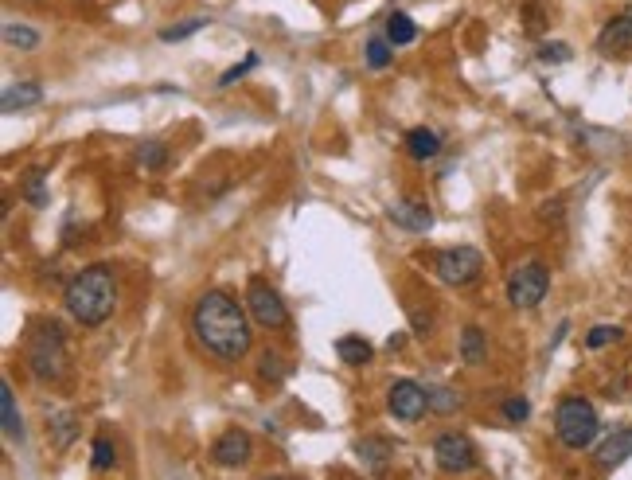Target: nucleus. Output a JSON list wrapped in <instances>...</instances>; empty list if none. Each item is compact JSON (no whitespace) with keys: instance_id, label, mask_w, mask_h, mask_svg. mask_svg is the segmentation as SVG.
Here are the masks:
<instances>
[{"instance_id":"obj_1","label":"nucleus","mask_w":632,"mask_h":480,"mask_svg":"<svg viewBox=\"0 0 632 480\" xmlns=\"http://www.w3.org/2000/svg\"><path fill=\"white\" fill-rule=\"evenodd\" d=\"M246 313L250 309H242L231 293L207 289L196 301V309H192V332H196L199 348L207 356H215V360L238 363L250 352V340H254Z\"/></svg>"},{"instance_id":"obj_2","label":"nucleus","mask_w":632,"mask_h":480,"mask_svg":"<svg viewBox=\"0 0 632 480\" xmlns=\"http://www.w3.org/2000/svg\"><path fill=\"white\" fill-rule=\"evenodd\" d=\"M63 305L67 313L79 320L82 328H98L106 324L114 305H118V281L110 266H90L75 278L67 281V293H63Z\"/></svg>"},{"instance_id":"obj_3","label":"nucleus","mask_w":632,"mask_h":480,"mask_svg":"<svg viewBox=\"0 0 632 480\" xmlns=\"http://www.w3.org/2000/svg\"><path fill=\"white\" fill-rule=\"evenodd\" d=\"M24 360L28 371L40 379V383H55L67 375V340H63V328L59 324H36V332L28 336L24 344Z\"/></svg>"},{"instance_id":"obj_4","label":"nucleus","mask_w":632,"mask_h":480,"mask_svg":"<svg viewBox=\"0 0 632 480\" xmlns=\"http://www.w3.org/2000/svg\"><path fill=\"white\" fill-rule=\"evenodd\" d=\"M554 434L566 449H590L597 434H601V418L593 410V402H586L582 395H570V399L558 402L554 410Z\"/></svg>"},{"instance_id":"obj_5","label":"nucleus","mask_w":632,"mask_h":480,"mask_svg":"<svg viewBox=\"0 0 632 480\" xmlns=\"http://www.w3.org/2000/svg\"><path fill=\"white\" fill-rule=\"evenodd\" d=\"M246 309H250V317L258 328H289V309H285V301H281V293H277L270 281L262 278H250L246 285Z\"/></svg>"},{"instance_id":"obj_6","label":"nucleus","mask_w":632,"mask_h":480,"mask_svg":"<svg viewBox=\"0 0 632 480\" xmlns=\"http://www.w3.org/2000/svg\"><path fill=\"white\" fill-rule=\"evenodd\" d=\"M434 270L445 285L461 289V285H473L484 274V254L476 246H449V250H441L434 258Z\"/></svg>"},{"instance_id":"obj_7","label":"nucleus","mask_w":632,"mask_h":480,"mask_svg":"<svg viewBox=\"0 0 632 480\" xmlns=\"http://www.w3.org/2000/svg\"><path fill=\"white\" fill-rule=\"evenodd\" d=\"M551 289V270L543 262H523L508 278V301L515 309H535Z\"/></svg>"},{"instance_id":"obj_8","label":"nucleus","mask_w":632,"mask_h":480,"mask_svg":"<svg viewBox=\"0 0 632 480\" xmlns=\"http://www.w3.org/2000/svg\"><path fill=\"white\" fill-rule=\"evenodd\" d=\"M434 461L441 473H473L480 453L469 434H441L434 441Z\"/></svg>"},{"instance_id":"obj_9","label":"nucleus","mask_w":632,"mask_h":480,"mask_svg":"<svg viewBox=\"0 0 632 480\" xmlns=\"http://www.w3.org/2000/svg\"><path fill=\"white\" fill-rule=\"evenodd\" d=\"M387 406L402 422H418L430 410V391L422 383H414V379H398V383H391V391H387Z\"/></svg>"},{"instance_id":"obj_10","label":"nucleus","mask_w":632,"mask_h":480,"mask_svg":"<svg viewBox=\"0 0 632 480\" xmlns=\"http://www.w3.org/2000/svg\"><path fill=\"white\" fill-rule=\"evenodd\" d=\"M250 453H254V441L246 430H227L223 438L211 445V457H215V465H223V469H238V465H246L250 461Z\"/></svg>"},{"instance_id":"obj_11","label":"nucleus","mask_w":632,"mask_h":480,"mask_svg":"<svg viewBox=\"0 0 632 480\" xmlns=\"http://www.w3.org/2000/svg\"><path fill=\"white\" fill-rule=\"evenodd\" d=\"M387 219L395 223V227H402V231H430L434 227V215H430V207L418 200H398L387 207Z\"/></svg>"},{"instance_id":"obj_12","label":"nucleus","mask_w":632,"mask_h":480,"mask_svg":"<svg viewBox=\"0 0 632 480\" xmlns=\"http://www.w3.org/2000/svg\"><path fill=\"white\" fill-rule=\"evenodd\" d=\"M597 51L601 55H625L632 51V16H613L605 28H601V36H597Z\"/></svg>"},{"instance_id":"obj_13","label":"nucleus","mask_w":632,"mask_h":480,"mask_svg":"<svg viewBox=\"0 0 632 480\" xmlns=\"http://www.w3.org/2000/svg\"><path fill=\"white\" fill-rule=\"evenodd\" d=\"M632 457V426H617L609 438L601 441V449H597V465L601 469H617V465H625Z\"/></svg>"},{"instance_id":"obj_14","label":"nucleus","mask_w":632,"mask_h":480,"mask_svg":"<svg viewBox=\"0 0 632 480\" xmlns=\"http://www.w3.org/2000/svg\"><path fill=\"white\" fill-rule=\"evenodd\" d=\"M43 102V86L40 82H20V86H8L4 98H0V110L4 114H20L28 106H40Z\"/></svg>"},{"instance_id":"obj_15","label":"nucleus","mask_w":632,"mask_h":480,"mask_svg":"<svg viewBox=\"0 0 632 480\" xmlns=\"http://www.w3.org/2000/svg\"><path fill=\"white\" fill-rule=\"evenodd\" d=\"M47 438L55 449H71V441L79 438V422H75V414L71 410H63V414H47Z\"/></svg>"},{"instance_id":"obj_16","label":"nucleus","mask_w":632,"mask_h":480,"mask_svg":"<svg viewBox=\"0 0 632 480\" xmlns=\"http://www.w3.org/2000/svg\"><path fill=\"white\" fill-rule=\"evenodd\" d=\"M406 153H410L414 160H434L437 153H441V137H437L434 129L418 125V129L406 133Z\"/></svg>"},{"instance_id":"obj_17","label":"nucleus","mask_w":632,"mask_h":480,"mask_svg":"<svg viewBox=\"0 0 632 480\" xmlns=\"http://www.w3.org/2000/svg\"><path fill=\"white\" fill-rule=\"evenodd\" d=\"M461 360L469 363V367H480V363L488 360V332H484V328L469 324V328L461 332Z\"/></svg>"},{"instance_id":"obj_18","label":"nucleus","mask_w":632,"mask_h":480,"mask_svg":"<svg viewBox=\"0 0 632 480\" xmlns=\"http://www.w3.org/2000/svg\"><path fill=\"white\" fill-rule=\"evenodd\" d=\"M0 418H4V438L24 441V418H20V410H16V395H12L8 383L0 387Z\"/></svg>"},{"instance_id":"obj_19","label":"nucleus","mask_w":632,"mask_h":480,"mask_svg":"<svg viewBox=\"0 0 632 480\" xmlns=\"http://www.w3.org/2000/svg\"><path fill=\"white\" fill-rule=\"evenodd\" d=\"M356 453L367 469H383V465L395 457V445H391L387 438H363L356 445Z\"/></svg>"},{"instance_id":"obj_20","label":"nucleus","mask_w":632,"mask_h":480,"mask_svg":"<svg viewBox=\"0 0 632 480\" xmlns=\"http://www.w3.org/2000/svg\"><path fill=\"white\" fill-rule=\"evenodd\" d=\"M336 356L348 367H363V363H371V344L363 336H340L336 340Z\"/></svg>"},{"instance_id":"obj_21","label":"nucleus","mask_w":632,"mask_h":480,"mask_svg":"<svg viewBox=\"0 0 632 480\" xmlns=\"http://www.w3.org/2000/svg\"><path fill=\"white\" fill-rule=\"evenodd\" d=\"M387 40L395 43V47H406V43L418 40V28H414V20L406 12H391L387 16Z\"/></svg>"},{"instance_id":"obj_22","label":"nucleus","mask_w":632,"mask_h":480,"mask_svg":"<svg viewBox=\"0 0 632 480\" xmlns=\"http://www.w3.org/2000/svg\"><path fill=\"white\" fill-rule=\"evenodd\" d=\"M4 43L8 47H20V51H36L40 47V32L24 28V24H4Z\"/></svg>"},{"instance_id":"obj_23","label":"nucleus","mask_w":632,"mask_h":480,"mask_svg":"<svg viewBox=\"0 0 632 480\" xmlns=\"http://www.w3.org/2000/svg\"><path fill=\"white\" fill-rule=\"evenodd\" d=\"M20 196L32 203V207H47V192H43V168H32V172L24 176V188H20Z\"/></svg>"},{"instance_id":"obj_24","label":"nucleus","mask_w":632,"mask_h":480,"mask_svg":"<svg viewBox=\"0 0 632 480\" xmlns=\"http://www.w3.org/2000/svg\"><path fill=\"white\" fill-rule=\"evenodd\" d=\"M258 379H266V383H281L285 379V360L277 352H270V348L258 356Z\"/></svg>"},{"instance_id":"obj_25","label":"nucleus","mask_w":632,"mask_h":480,"mask_svg":"<svg viewBox=\"0 0 632 480\" xmlns=\"http://www.w3.org/2000/svg\"><path fill=\"white\" fill-rule=\"evenodd\" d=\"M118 461V449H114V441L110 438H94V445H90V465L102 473V469H110Z\"/></svg>"},{"instance_id":"obj_26","label":"nucleus","mask_w":632,"mask_h":480,"mask_svg":"<svg viewBox=\"0 0 632 480\" xmlns=\"http://www.w3.org/2000/svg\"><path fill=\"white\" fill-rule=\"evenodd\" d=\"M203 28H207V16H192V20L176 24V28H164V32H160V40L180 43V40H188V36H196V32H203Z\"/></svg>"},{"instance_id":"obj_27","label":"nucleus","mask_w":632,"mask_h":480,"mask_svg":"<svg viewBox=\"0 0 632 480\" xmlns=\"http://www.w3.org/2000/svg\"><path fill=\"white\" fill-rule=\"evenodd\" d=\"M625 332L617 328V324H597V328H590L586 332V348H605V344H617Z\"/></svg>"},{"instance_id":"obj_28","label":"nucleus","mask_w":632,"mask_h":480,"mask_svg":"<svg viewBox=\"0 0 632 480\" xmlns=\"http://www.w3.org/2000/svg\"><path fill=\"white\" fill-rule=\"evenodd\" d=\"M391 47H395V43H391V40H379V36H375V40H367V67L383 71V67L391 63Z\"/></svg>"},{"instance_id":"obj_29","label":"nucleus","mask_w":632,"mask_h":480,"mask_svg":"<svg viewBox=\"0 0 632 480\" xmlns=\"http://www.w3.org/2000/svg\"><path fill=\"white\" fill-rule=\"evenodd\" d=\"M430 410L434 414H453L457 410V395L449 387H430Z\"/></svg>"},{"instance_id":"obj_30","label":"nucleus","mask_w":632,"mask_h":480,"mask_svg":"<svg viewBox=\"0 0 632 480\" xmlns=\"http://www.w3.org/2000/svg\"><path fill=\"white\" fill-rule=\"evenodd\" d=\"M504 418L515 422V426H519V422H527V418H531V402L523 399V395H512V399L504 402Z\"/></svg>"},{"instance_id":"obj_31","label":"nucleus","mask_w":632,"mask_h":480,"mask_svg":"<svg viewBox=\"0 0 632 480\" xmlns=\"http://www.w3.org/2000/svg\"><path fill=\"white\" fill-rule=\"evenodd\" d=\"M164 160H168V153H164V145H141L137 149V164H145V168H164Z\"/></svg>"},{"instance_id":"obj_32","label":"nucleus","mask_w":632,"mask_h":480,"mask_svg":"<svg viewBox=\"0 0 632 480\" xmlns=\"http://www.w3.org/2000/svg\"><path fill=\"white\" fill-rule=\"evenodd\" d=\"M254 67H258V55H246V63H238V67H231V71H227V75L219 79V86H235V82L242 79L246 71H254Z\"/></svg>"},{"instance_id":"obj_33","label":"nucleus","mask_w":632,"mask_h":480,"mask_svg":"<svg viewBox=\"0 0 632 480\" xmlns=\"http://www.w3.org/2000/svg\"><path fill=\"white\" fill-rule=\"evenodd\" d=\"M539 59H543V63H566V59H570V47H566V43H543Z\"/></svg>"},{"instance_id":"obj_34","label":"nucleus","mask_w":632,"mask_h":480,"mask_svg":"<svg viewBox=\"0 0 632 480\" xmlns=\"http://www.w3.org/2000/svg\"><path fill=\"white\" fill-rule=\"evenodd\" d=\"M629 16H632V8H629Z\"/></svg>"}]
</instances>
